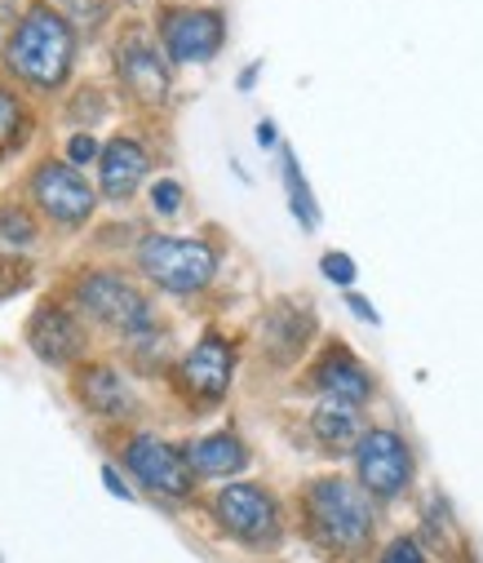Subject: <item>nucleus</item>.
<instances>
[{
	"label": "nucleus",
	"instance_id": "1",
	"mask_svg": "<svg viewBox=\"0 0 483 563\" xmlns=\"http://www.w3.org/2000/svg\"><path fill=\"white\" fill-rule=\"evenodd\" d=\"M6 63L19 80H28L36 89H58L72 76V63H76L72 23L54 5H32L19 19V27L6 45Z\"/></svg>",
	"mask_w": 483,
	"mask_h": 563
},
{
	"label": "nucleus",
	"instance_id": "2",
	"mask_svg": "<svg viewBox=\"0 0 483 563\" xmlns=\"http://www.w3.org/2000/svg\"><path fill=\"white\" fill-rule=\"evenodd\" d=\"M138 266L165 294H200L218 275V249L183 235H146L138 244Z\"/></svg>",
	"mask_w": 483,
	"mask_h": 563
},
{
	"label": "nucleus",
	"instance_id": "3",
	"mask_svg": "<svg viewBox=\"0 0 483 563\" xmlns=\"http://www.w3.org/2000/svg\"><path fill=\"white\" fill-rule=\"evenodd\" d=\"M306 523L315 541H325L329 550H360L373 537V510L369 497L355 493L347 479H315L306 493Z\"/></svg>",
	"mask_w": 483,
	"mask_h": 563
},
{
	"label": "nucleus",
	"instance_id": "4",
	"mask_svg": "<svg viewBox=\"0 0 483 563\" xmlns=\"http://www.w3.org/2000/svg\"><path fill=\"white\" fill-rule=\"evenodd\" d=\"M76 302H80L85 316H94L98 324H111V329H120L129 338L151 333V324H155L151 320V302L129 285V279H120L111 271L85 275L80 285H76Z\"/></svg>",
	"mask_w": 483,
	"mask_h": 563
},
{
	"label": "nucleus",
	"instance_id": "5",
	"mask_svg": "<svg viewBox=\"0 0 483 563\" xmlns=\"http://www.w3.org/2000/svg\"><path fill=\"white\" fill-rule=\"evenodd\" d=\"M355 475L364 493H373L377 501H395L413 484V449L395 431H364L355 440Z\"/></svg>",
	"mask_w": 483,
	"mask_h": 563
},
{
	"label": "nucleus",
	"instance_id": "6",
	"mask_svg": "<svg viewBox=\"0 0 483 563\" xmlns=\"http://www.w3.org/2000/svg\"><path fill=\"white\" fill-rule=\"evenodd\" d=\"M213 515L244 545H257L262 550V545H275L279 541V506L257 484H227L218 493V501H213Z\"/></svg>",
	"mask_w": 483,
	"mask_h": 563
},
{
	"label": "nucleus",
	"instance_id": "7",
	"mask_svg": "<svg viewBox=\"0 0 483 563\" xmlns=\"http://www.w3.org/2000/svg\"><path fill=\"white\" fill-rule=\"evenodd\" d=\"M124 466L138 475L142 488L160 493V497H174V501H187L196 493V475L187 466V457L165 444L160 435H133L124 444Z\"/></svg>",
	"mask_w": 483,
	"mask_h": 563
},
{
	"label": "nucleus",
	"instance_id": "8",
	"mask_svg": "<svg viewBox=\"0 0 483 563\" xmlns=\"http://www.w3.org/2000/svg\"><path fill=\"white\" fill-rule=\"evenodd\" d=\"M32 196H36V205H41V213H45L50 222H58V227H80V222H89V218H94V205H98L94 187H89V183L80 178V169L67 165V161H45V165L32 174Z\"/></svg>",
	"mask_w": 483,
	"mask_h": 563
},
{
	"label": "nucleus",
	"instance_id": "9",
	"mask_svg": "<svg viewBox=\"0 0 483 563\" xmlns=\"http://www.w3.org/2000/svg\"><path fill=\"white\" fill-rule=\"evenodd\" d=\"M231 373H235V351H231V342L218 338V333H209V338H200V342L187 351V360L178 364V386H183V395H187L191 404L209 408V404H218V399L231 390Z\"/></svg>",
	"mask_w": 483,
	"mask_h": 563
},
{
	"label": "nucleus",
	"instance_id": "10",
	"mask_svg": "<svg viewBox=\"0 0 483 563\" xmlns=\"http://www.w3.org/2000/svg\"><path fill=\"white\" fill-rule=\"evenodd\" d=\"M227 23L218 10H165L160 14V41L174 63H205L222 49Z\"/></svg>",
	"mask_w": 483,
	"mask_h": 563
},
{
	"label": "nucleus",
	"instance_id": "11",
	"mask_svg": "<svg viewBox=\"0 0 483 563\" xmlns=\"http://www.w3.org/2000/svg\"><path fill=\"white\" fill-rule=\"evenodd\" d=\"M28 342H32V351H36V360L41 364H72V360H80V351H85V329L76 324V316H67L63 307H54V302H45L36 316H32V324H28Z\"/></svg>",
	"mask_w": 483,
	"mask_h": 563
},
{
	"label": "nucleus",
	"instance_id": "12",
	"mask_svg": "<svg viewBox=\"0 0 483 563\" xmlns=\"http://www.w3.org/2000/svg\"><path fill=\"white\" fill-rule=\"evenodd\" d=\"M310 386L315 390H325L329 399H342V404H369L373 399V373L342 346V342H333L329 351H325V360L315 364V373H310Z\"/></svg>",
	"mask_w": 483,
	"mask_h": 563
},
{
	"label": "nucleus",
	"instance_id": "13",
	"mask_svg": "<svg viewBox=\"0 0 483 563\" xmlns=\"http://www.w3.org/2000/svg\"><path fill=\"white\" fill-rule=\"evenodd\" d=\"M120 80L146 107H160L169 98V67H165V58L155 54V45L146 36H129L120 45Z\"/></svg>",
	"mask_w": 483,
	"mask_h": 563
},
{
	"label": "nucleus",
	"instance_id": "14",
	"mask_svg": "<svg viewBox=\"0 0 483 563\" xmlns=\"http://www.w3.org/2000/svg\"><path fill=\"white\" fill-rule=\"evenodd\" d=\"M146 174H151V156L138 137H111V143L98 152L102 196H111V200H129Z\"/></svg>",
	"mask_w": 483,
	"mask_h": 563
},
{
	"label": "nucleus",
	"instance_id": "15",
	"mask_svg": "<svg viewBox=\"0 0 483 563\" xmlns=\"http://www.w3.org/2000/svg\"><path fill=\"white\" fill-rule=\"evenodd\" d=\"M76 395L98 417H124V412H133V390L124 386V377L111 364H85V368H76Z\"/></svg>",
	"mask_w": 483,
	"mask_h": 563
},
{
	"label": "nucleus",
	"instance_id": "16",
	"mask_svg": "<svg viewBox=\"0 0 483 563\" xmlns=\"http://www.w3.org/2000/svg\"><path fill=\"white\" fill-rule=\"evenodd\" d=\"M310 333H315V316H310L306 307L279 302V307L266 316V351H271V360H275V364L297 360V355L306 351Z\"/></svg>",
	"mask_w": 483,
	"mask_h": 563
},
{
	"label": "nucleus",
	"instance_id": "17",
	"mask_svg": "<svg viewBox=\"0 0 483 563\" xmlns=\"http://www.w3.org/2000/svg\"><path fill=\"white\" fill-rule=\"evenodd\" d=\"M187 466H191V475L227 479V475H240L249 466V449L231 431H218V435H205L187 449Z\"/></svg>",
	"mask_w": 483,
	"mask_h": 563
},
{
	"label": "nucleus",
	"instance_id": "18",
	"mask_svg": "<svg viewBox=\"0 0 483 563\" xmlns=\"http://www.w3.org/2000/svg\"><path fill=\"white\" fill-rule=\"evenodd\" d=\"M310 431H315L319 444L333 449V453L355 449V440L364 435V431H360L355 404H342V399H325V404H319V408L310 412Z\"/></svg>",
	"mask_w": 483,
	"mask_h": 563
},
{
	"label": "nucleus",
	"instance_id": "19",
	"mask_svg": "<svg viewBox=\"0 0 483 563\" xmlns=\"http://www.w3.org/2000/svg\"><path fill=\"white\" fill-rule=\"evenodd\" d=\"M284 187H288V205H293L297 222H301L306 231H315V222H319V213H315V196H310V187L301 183V169H297L293 152H284Z\"/></svg>",
	"mask_w": 483,
	"mask_h": 563
},
{
	"label": "nucleus",
	"instance_id": "20",
	"mask_svg": "<svg viewBox=\"0 0 483 563\" xmlns=\"http://www.w3.org/2000/svg\"><path fill=\"white\" fill-rule=\"evenodd\" d=\"M23 133H28V115H23V102L10 93V89H0V156L14 152L23 143Z\"/></svg>",
	"mask_w": 483,
	"mask_h": 563
},
{
	"label": "nucleus",
	"instance_id": "21",
	"mask_svg": "<svg viewBox=\"0 0 483 563\" xmlns=\"http://www.w3.org/2000/svg\"><path fill=\"white\" fill-rule=\"evenodd\" d=\"M36 240V222L23 209H0V244L6 249H28Z\"/></svg>",
	"mask_w": 483,
	"mask_h": 563
},
{
	"label": "nucleus",
	"instance_id": "22",
	"mask_svg": "<svg viewBox=\"0 0 483 563\" xmlns=\"http://www.w3.org/2000/svg\"><path fill=\"white\" fill-rule=\"evenodd\" d=\"M151 205H155V213H178V209H183V183L160 178V183L151 187Z\"/></svg>",
	"mask_w": 483,
	"mask_h": 563
},
{
	"label": "nucleus",
	"instance_id": "23",
	"mask_svg": "<svg viewBox=\"0 0 483 563\" xmlns=\"http://www.w3.org/2000/svg\"><path fill=\"white\" fill-rule=\"evenodd\" d=\"M319 271H325L333 285H342V289L355 285V262H351L347 253H325V257H319Z\"/></svg>",
	"mask_w": 483,
	"mask_h": 563
},
{
	"label": "nucleus",
	"instance_id": "24",
	"mask_svg": "<svg viewBox=\"0 0 483 563\" xmlns=\"http://www.w3.org/2000/svg\"><path fill=\"white\" fill-rule=\"evenodd\" d=\"M28 275H32V266L19 262V257H6V262H0V298L19 294V289L28 285Z\"/></svg>",
	"mask_w": 483,
	"mask_h": 563
},
{
	"label": "nucleus",
	"instance_id": "25",
	"mask_svg": "<svg viewBox=\"0 0 483 563\" xmlns=\"http://www.w3.org/2000/svg\"><path fill=\"white\" fill-rule=\"evenodd\" d=\"M89 161H98V143H94V137L89 133H76L72 137V143H67V165H89Z\"/></svg>",
	"mask_w": 483,
	"mask_h": 563
},
{
	"label": "nucleus",
	"instance_id": "26",
	"mask_svg": "<svg viewBox=\"0 0 483 563\" xmlns=\"http://www.w3.org/2000/svg\"><path fill=\"white\" fill-rule=\"evenodd\" d=\"M382 563H426V559H421V550H417V541H408V537H395V541L386 545V554H382Z\"/></svg>",
	"mask_w": 483,
	"mask_h": 563
},
{
	"label": "nucleus",
	"instance_id": "27",
	"mask_svg": "<svg viewBox=\"0 0 483 563\" xmlns=\"http://www.w3.org/2000/svg\"><path fill=\"white\" fill-rule=\"evenodd\" d=\"M102 484H107V488H111V497H124V501H129V497H133V493H129V488H124V479H120V471H111V466H102Z\"/></svg>",
	"mask_w": 483,
	"mask_h": 563
},
{
	"label": "nucleus",
	"instance_id": "28",
	"mask_svg": "<svg viewBox=\"0 0 483 563\" xmlns=\"http://www.w3.org/2000/svg\"><path fill=\"white\" fill-rule=\"evenodd\" d=\"M347 307H351V311H355L360 320H369V324H377V311H373V302H364L360 294H351V298H347Z\"/></svg>",
	"mask_w": 483,
	"mask_h": 563
},
{
	"label": "nucleus",
	"instance_id": "29",
	"mask_svg": "<svg viewBox=\"0 0 483 563\" xmlns=\"http://www.w3.org/2000/svg\"><path fill=\"white\" fill-rule=\"evenodd\" d=\"M257 143H262V147H275V124H271V120L257 124Z\"/></svg>",
	"mask_w": 483,
	"mask_h": 563
},
{
	"label": "nucleus",
	"instance_id": "30",
	"mask_svg": "<svg viewBox=\"0 0 483 563\" xmlns=\"http://www.w3.org/2000/svg\"><path fill=\"white\" fill-rule=\"evenodd\" d=\"M0 5H10V0H0Z\"/></svg>",
	"mask_w": 483,
	"mask_h": 563
}]
</instances>
